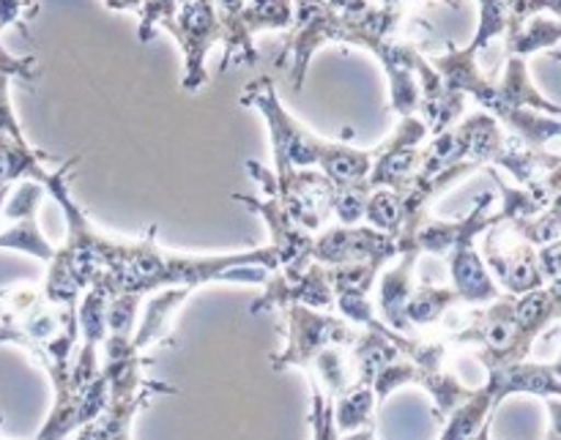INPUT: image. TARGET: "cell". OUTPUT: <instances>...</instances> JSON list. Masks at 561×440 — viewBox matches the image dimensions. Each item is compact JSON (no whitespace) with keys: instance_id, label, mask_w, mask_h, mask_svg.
Segmentation results:
<instances>
[{"instance_id":"9a60e30c","label":"cell","mask_w":561,"mask_h":440,"mask_svg":"<svg viewBox=\"0 0 561 440\" xmlns=\"http://www.w3.org/2000/svg\"><path fill=\"white\" fill-rule=\"evenodd\" d=\"M485 252L496 277H502V282L513 293H531L537 288V282H540V266H537V257L529 250H515L513 255H504V252L485 246Z\"/></svg>"},{"instance_id":"5bb4252c","label":"cell","mask_w":561,"mask_h":440,"mask_svg":"<svg viewBox=\"0 0 561 440\" xmlns=\"http://www.w3.org/2000/svg\"><path fill=\"white\" fill-rule=\"evenodd\" d=\"M460 304L458 293L453 288H431V285H422L411 293L409 304H405V321L414 328H427L436 326L444 321L449 310Z\"/></svg>"},{"instance_id":"5b68a950","label":"cell","mask_w":561,"mask_h":440,"mask_svg":"<svg viewBox=\"0 0 561 440\" xmlns=\"http://www.w3.org/2000/svg\"><path fill=\"white\" fill-rule=\"evenodd\" d=\"M493 197L482 195L480 202L471 208L469 217H463L455 230V241L449 246V274H453V290L463 304H488V301L499 299V288L493 285L491 274H488L485 260L477 252V235L482 230L491 228L499 219L488 217V206Z\"/></svg>"},{"instance_id":"ba28073f","label":"cell","mask_w":561,"mask_h":440,"mask_svg":"<svg viewBox=\"0 0 561 440\" xmlns=\"http://www.w3.org/2000/svg\"><path fill=\"white\" fill-rule=\"evenodd\" d=\"M425 135L427 124H422L416 115H409V118L400 120L398 131L389 137L387 146L373 151V170L367 175V189H409L414 184L416 173H420V142L425 140Z\"/></svg>"},{"instance_id":"7a4b0ae2","label":"cell","mask_w":561,"mask_h":440,"mask_svg":"<svg viewBox=\"0 0 561 440\" xmlns=\"http://www.w3.org/2000/svg\"><path fill=\"white\" fill-rule=\"evenodd\" d=\"M247 170L255 178V184L266 192L272 200H277L285 208L290 219L307 233L318 235L334 211V189L332 181L316 170H285V173H272L263 164L247 162Z\"/></svg>"},{"instance_id":"9c48e42d","label":"cell","mask_w":561,"mask_h":440,"mask_svg":"<svg viewBox=\"0 0 561 440\" xmlns=\"http://www.w3.org/2000/svg\"><path fill=\"white\" fill-rule=\"evenodd\" d=\"M290 304L310 306V310L329 312L334 306V293L332 285L327 279V268L312 263L305 274H296V277H288V274L272 271L266 282V293L250 306L252 315L268 310H285Z\"/></svg>"},{"instance_id":"30bf717a","label":"cell","mask_w":561,"mask_h":440,"mask_svg":"<svg viewBox=\"0 0 561 440\" xmlns=\"http://www.w3.org/2000/svg\"><path fill=\"white\" fill-rule=\"evenodd\" d=\"M42 200V186L36 181H27L16 189L14 200L5 208V217L11 219L9 230H0V250L25 252V255L38 257V260L49 263L55 255V246L42 235L36 222V208Z\"/></svg>"},{"instance_id":"52a82bcc","label":"cell","mask_w":561,"mask_h":440,"mask_svg":"<svg viewBox=\"0 0 561 440\" xmlns=\"http://www.w3.org/2000/svg\"><path fill=\"white\" fill-rule=\"evenodd\" d=\"M170 33L179 38L184 47V91L195 93L206 85V55L217 38H222V25H219L214 0H186L179 14L164 22Z\"/></svg>"},{"instance_id":"d6986e66","label":"cell","mask_w":561,"mask_h":440,"mask_svg":"<svg viewBox=\"0 0 561 440\" xmlns=\"http://www.w3.org/2000/svg\"><path fill=\"white\" fill-rule=\"evenodd\" d=\"M110 9H140L142 0H104Z\"/></svg>"},{"instance_id":"3957f363","label":"cell","mask_w":561,"mask_h":440,"mask_svg":"<svg viewBox=\"0 0 561 440\" xmlns=\"http://www.w3.org/2000/svg\"><path fill=\"white\" fill-rule=\"evenodd\" d=\"M241 104L247 107L261 109L266 118L268 131H272V148H274V173H285V170H307V167H321L327 159L332 142L321 140V137L310 135L299 120L290 118L285 107L279 104L274 82L268 77L250 82L241 93Z\"/></svg>"},{"instance_id":"8992f818","label":"cell","mask_w":561,"mask_h":440,"mask_svg":"<svg viewBox=\"0 0 561 440\" xmlns=\"http://www.w3.org/2000/svg\"><path fill=\"white\" fill-rule=\"evenodd\" d=\"M312 263L323 268L356 266V263H370V266L387 268L400 255V244L394 235L373 230L370 224H334L327 228L312 241Z\"/></svg>"},{"instance_id":"8fae6325","label":"cell","mask_w":561,"mask_h":440,"mask_svg":"<svg viewBox=\"0 0 561 440\" xmlns=\"http://www.w3.org/2000/svg\"><path fill=\"white\" fill-rule=\"evenodd\" d=\"M420 260V252L409 250L394 257L381 274H378V317L387 328L403 334V337H416L414 328L405 321V304L414 293V266Z\"/></svg>"},{"instance_id":"e0dca14e","label":"cell","mask_w":561,"mask_h":440,"mask_svg":"<svg viewBox=\"0 0 561 440\" xmlns=\"http://www.w3.org/2000/svg\"><path fill=\"white\" fill-rule=\"evenodd\" d=\"M186 0H142L140 5V42L153 36V27L164 25L181 11Z\"/></svg>"},{"instance_id":"7c38bea8","label":"cell","mask_w":561,"mask_h":440,"mask_svg":"<svg viewBox=\"0 0 561 440\" xmlns=\"http://www.w3.org/2000/svg\"><path fill=\"white\" fill-rule=\"evenodd\" d=\"M416 222H420V219L411 217L405 192L376 189L370 192V197H367L365 224H370L373 230H381V233L394 235V239H398L409 224H416Z\"/></svg>"},{"instance_id":"2e32d148","label":"cell","mask_w":561,"mask_h":440,"mask_svg":"<svg viewBox=\"0 0 561 440\" xmlns=\"http://www.w3.org/2000/svg\"><path fill=\"white\" fill-rule=\"evenodd\" d=\"M378 408L376 392L370 386H354L332 403L334 430L337 436H348V432L365 430L373 427V414Z\"/></svg>"},{"instance_id":"277c9868","label":"cell","mask_w":561,"mask_h":440,"mask_svg":"<svg viewBox=\"0 0 561 440\" xmlns=\"http://www.w3.org/2000/svg\"><path fill=\"white\" fill-rule=\"evenodd\" d=\"M288 315V345L279 356H274V370H288V367H310L318 354L327 348L351 350L359 339L362 328L351 326L343 317H334L329 312L310 310V306L290 304L285 306Z\"/></svg>"},{"instance_id":"6da1fadb","label":"cell","mask_w":561,"mask_h":440,"mask_svg":"<svg viewBox=\"0 0 561 440\" xmlns=\"http://www.w3.org/2000/svg\"><path fill=\"white\" fill-rule=\"evenodd\" d=\"M91 250L96 257V282L107 299L137 296L146 299L170 288L195 290L211 282L266 285L277 271V252L266 250L233 252V255H170L157 246V228H148L140 241H113L93 230Z\"/></svg>"},{"instance_id":"ac0fdd59","label":"cell","mask_w":561,"mask_h":440,"mask_svg":"<svg viewBox=\"0 0 561 440\" xmlns=\"http://www.w3.org/2000/svg\"><path fill=\"white\" fill-rule=\"evenodd\" d=\"M31 3V0H0V31H3L5 25H11V22L20 20L22 9Z\"/></svg>"},{"instance_id":"4fadbf2b","label":"cell","mask_w":561,"mask_h":440,"mask_svg":"<svg viewBox=\"0 0 561 440\" xmlns=\"http://www.w3.org/2000/svg\"><path fill=\"white\" fill-rule=\"evenodd\" d=\"M42 153L33 151L25 140L0 135V189H11V184L22 178L42 184L49 173L42 167Z\"/></svg>"},{"instance_id":"ffe728a7","label":"cell","mask_w":561,"mask_h":440,"mask_svg":"<svg viewBox=\"0 0 561 440\" xmlns=\"http://www.w3.org/2000/svg\"><path fill=\"white\" fill-rule=\"evenodd\" d=\"M553 5H557V9L561 11V0H553Z\"/></svg>"}]
</instances>
